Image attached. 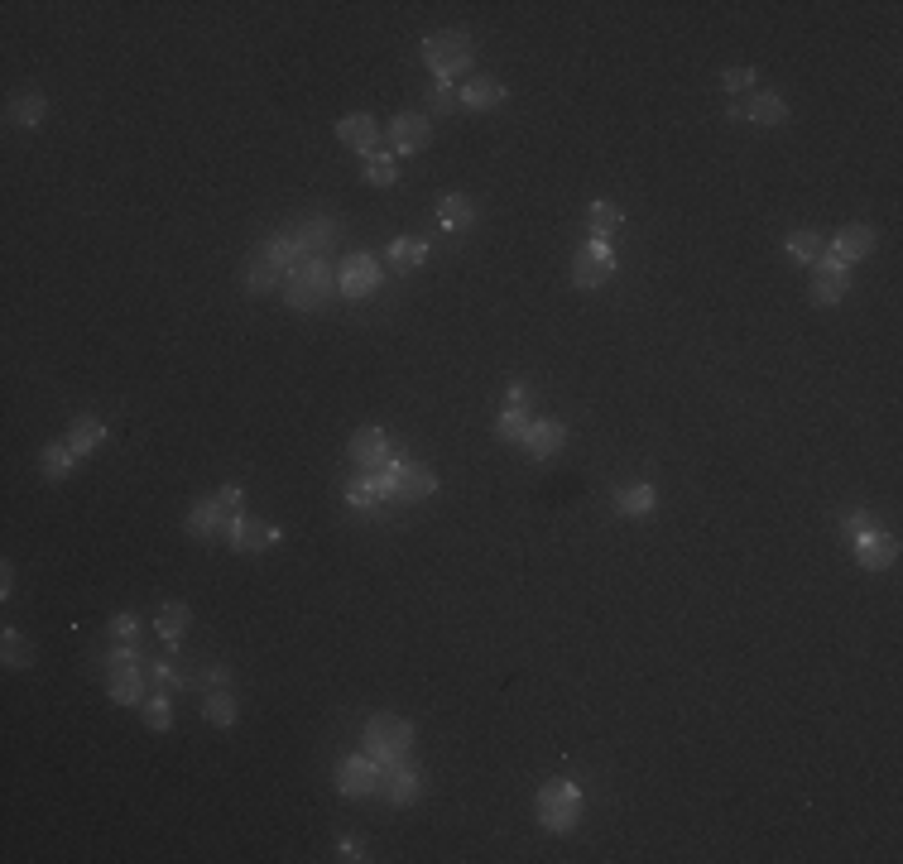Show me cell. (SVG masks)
<instances>
[{"instance_id": "cell-26", "label": "cell", "mask_w": 903, "mask_h": 864, "mask_svg": "<svg viewBox=\"0 0 903 864\" xmlns=\"http://www.w3.org/2000/svg\"><path fill=\"white\" fill-rule=\"evenodd\" d=\"M654 500H659V495H654V485H644V480H639V485H630V490H620V495H615V509H620L625 519H649V514H654Z\"/></svg>"}, {"instance_id": "cell-30", "label": "cell", "mask_w": 903, "mask_h": 864, "mask_svg": "<svg viewBox=\"0 0 903 864\" xmlns=\"http://www.w3.org/2000/svg\"><path fill=\"white\" fill-rule=\"evenodd\" d=\"M44 116H49V101H44L39 92H25L20 101H15V106H10V120H15L20 130H39V125H44Z\"/></svg>"}, {"instance_id": "cell-9", "label": "cell", "mask_w": 903, "mask_h": 864, "mask_svg": "<svg viewBox=\"0 0 903 864\" xmlns=\"http://www.w3.org/2000/svg\"><path fill=\"white\" fill-rule=\"evenodd\" d=\"M615 274V255L611 250H596V245H582L572 255V284L577 288H601Z\"/></svg>"}, {"instance_id": "cell-20", "label": "cell", "mask_w": 903, "mask_h": 864, "mask_svg": "<svg viewBox=\"0 0 903 864\" xmlns=\"http://www.w3.org/2000/svg\"><path fill=\"white\" fill-rule=\"evenodd\" d=\"M188 624H193V610L183 605V600H169L159 615H154V629H159V639L169 648H178L183 644V634H188Z\"/></svg>"}, {"instance_id": "cell-12", "label": "cell", "mask_w": 903, "mask_h": 864, "mask_svg": "<svg viewBox=\"0 0 903 864\" xmlns=\"http://www.w3.org/2000/svg\"><path fill=\"white\" fill-rule=\"evenodd\" d=\"M827 245L841 264H855V260H870V255H875L879 236H875V226H846V231H836Z\"/></svg>"}, {"instance_id": "cell-19", "label": "cell", "mask_w": 903, "mask_h": 864, "mask_svg": "<svg viewBox=\"0 0 903 864\" xmlns=\"http://www.w3.org/2000/svg\"><path fill=\"white\" fill-rule=\"evenodd\" d=\"M293 236L303 240V250H322V245H332V240L342 236V221H337V216H298Z\"/></svg>"}, {"instance_id": "cell-21", "label": "cell", "mask_w": 903, "mask_h": 864, "mask_svg": "<svg viewBox=\"0 0 903 864\" xmlns=\"http://www.w3.org/2000/svg\"><path fill=\"white\" fill-rule=\"evenodd\" d=\"M385 797H390L394 807H409V802H418V792H423V778H418V768H409V764H399V768H390L385 773Z\"/></svg>"}, {"instance_id": "cell-2", "label": "cell", "mask_w": 903, "mask_h": 864, "mask_svg": "<svg viewBox=\"0 0 903 864\" xmlns=\"http://www.w3.org/2000/svg\"><path fill=\"white\" fill-rule=\"evenodd\" d=\"M361 740H366V754H370V759H375V764L390 773V768L409 764L418 730L409 725V720H399V716H370L366 730H361Z\"/></svg>"}, {"instance_id": "cell-5", "label": "cell", "mask_w": 903, "mask_h": 864, "mask_svg": "<svg viewBox=\"0 0 903 864\" xmlns=\"http://www.w3.org/2000/svg\"><path fill=\"white\" fill-rule=\"evenodd\" d=\"M380 279H385V264L375 260L370 250H351L342 260V269H337V293L356 303V298H370L380 288Z\"/></svg>"}, {"instance_id": "cell-15", "label": "cell", "mask_w": 903, "mask_h": 864, "mask_svg": "<svg viewBox=\"0 0 903 864\" xmlns=\"http://www.w3.org/2000/svg\"><path fill=\"white\" fill-rule=\"evenodd\" d=\"M221 543H226L231 552H260L269 543V528L260 524V519H250V514H236V519H226Z\"/></svg>"}, {"instance_id": "cell-34", "label": "cell", "mask_w": 903, "mask_h": 864, "mask_svg": "<svg viewBox=\"0 0 903 864\" xmlns=\"http://www.w3.org/2000/svg\"><path fill=\"white\" fill-rule=\"evenodd\" d=\"M0 658H5V668H29L34 663V648L20 629H5V639H0Z\"/></svg>"}, {"instance_id": "cell-39", "label": "cell", "mask_w": 903, "mask_h": 864, "mask_svg": "<svg viewBox=\"0 0 903 864\" xmlns=\"http://www.w3.org/2000/svg\"><path fill=\"white\" fill-rule=\"evenodd\" d=\"M140 663H145L140 644H116L106 653V677H111V672H125V668H140Z\"/></svg>"}, {"instance_id": "cell-36", "label": "cell", "mask_w": 903, "mask_h": 864, "mask_svg": "<svg viewBox=\"0 0 903 864\" xmlns=\"http://www.w3.org/2000/svg\"><path fill=\"white\" fill-rule=\"evenodd\" d=\"M279 284H284V269H274L269 260H255L245 269V288H250V293H269V288H279Z\"/></svg>"}, {"instance_id": "cell-41", "label": "cell", "mask_w": 903, "mask_h": 864, "mask_svg": "<svg viewBox=\"0 0 903 864\" xmlns=\"http://www.w3.org/2000/svg\"><path fill=\"white\" fill-rule=\"evenodd\" d=\"M452 106H462V101H457V87H452V82H433V92H428V111H433V116H447Z\"/></svg>"}, {"instance_id": "cell-13", "label": "cell", "mask_w": 903, "mask_h": 864, "mask_svg": "<svg viewBox=\"0 0 903 864\" xmlns=\"http://www.w3.org/2000/svg\"><path fill=\"white\" fill-rule=\"evenodd\" d=\"M562 442H567V428L553 423V418H538V423H529V432H524V452L534 456V461H553V456L562 452Z\"/></svg>"}, {"instance_id": "cell-23", "label": "cell", "mask_w": 903, "mask_h": 864, "mask_svg": "<svg viewBox=\"0 0 903 864\" xmlns=\"http://www.w3.org/2000/svg\"><path fill=\"white\" fill-rule=\"evenodd\" d=\"M63 442H68L77 456H92L101 442H106V423L82 413V418H73V423H68V437H63Z\"/></svg>"}, {"instance_id": "cell-47", "label": "cell", "mask_w": 903, "mask_h": 864, "mask_svg": "<svg viewBox=\"0 0 903 864\" xmlns=\"http://www.w3.org/2000/svg\"><path fill=\"white\" fill-rule=\"evenodd\" d=\"M0 581H5V586H0V596H10V591H15V567H10V562L0 567Z\"/></svg>"}, {"instance_id": "cell-24", "label": "cell", "mask_w": 903, "mask_h": 864, "mask_svg": "<svg viewBox=\"0 0 903 864\" xmlns=\"http://www.w3.org/2000/svg\"><path fill=\"white\" fill-rule=\"evenodd\" d=\"M385 260H390L394 274H414L418 264L428 260V240H418V236H394V240H390V255H385Z\"/></svg>"}, {"instance_id": "cell-4", "label": "cell", "mask_w": 903, "mask_h": 864, "mask_svg": "<svg viewBox=\"0 0 903 864\" xmlns=\"http://www.w3.org/2000/svg\"><path fill=\"white\" fill-rule=\"evenodd\" d=\"M534 812H538V826H543V831L567 836V831H577V821H582V788H577L572 778H553V783L538 788Z\"/></svg>"}, {"instance_id": "cell-27", "label": "cell", "mask_w": 903, "mask_h": 864, "mask_svg": "<svg viewBox=\"0 0 903 864\" xmlns=\"http://www.w3.org/2000/svg\"><path fill=\"white\" fill-rule=\"evenodd\" d=\"M202 716L207 725H236V696L226 692V687H212V692H202Z\"/></svg>"}, {"instance_id": "cell-29", "label": "cell", "mask_w": 903, "mask_h": 864, "mask_svg": "<svg viewBox=\"0 0 903 864\" xmlns=\"http://www.w3.org/2000/svg\"><path fill=\"white\" fill-rule=\"evenodd\" d=\"M846 288H851V274H817L807 293H812L817 308H836V303L846 298Z\"/></svg>"}, {"instance_id": "cell-14", "label": "cell", "mask_w": 903, "mask_h": 864, "mask_svg": "<svg viewBox=\"0 0 903 864\" xmlns=\"http://www.w3.org/2000/svg\"><path fill=\"white\" fill-rule=\"evenodd\" d=\"M149 692H154V687H149V677H145V663H140V668H125V672H111V677H106V696H111L116 706H140Z\"/></svg>"}, {"instance_id": "cell-42", "label": "cell", "mask_w": 903, "mask_h": 864, "mask_svg": "<svg viewBox=\"0 0 903 864\" xmlns=\"http://www.w3.org/2000/svg\"><path fill=\"white\" fill-rule=\"evenodd\" d=\"M106 629H111V639H121V644H135V639H140V620H135L130 610H121V615L106 624Z\"/></svg>"}, {"instance_id": "cell-35", "label": "cell", "mask_w": 903, "mask_h": 864, "mask_svg": "<svg viewBox=\"0 0 903 864\" xmlns=\"http://www.w3.org/2000/svg\"><path fill=\"white\" fill-rule=\"evenodd\" d=\"M827 250V236H817V231H793L788 236V255L803 264H817V255Z\"/></svg>"}, {"instance_id": "cell-11", "label": "cell", "mask_w": 903, "mask_h": 864, "mask_svg": "<svg viewBox=\"0 0 903 864\" xmlns=\"http://www.w3.org/2000/svg\"><path fill=\"white\" fill-rule=\"evenodd\" d=\"M438 495V471L423 466V461H399V485H394V500H433Z\"/></svg>"}, {"instance_id": "cell-16", "label": "cell", "mask_w": 903, "mask_h": 864, "mask_svg": "<svg viewBox=\"0 0 903 864\" xmlns=\"http://www.w3.org/2000/svg\"><path fill=\"white\" fill-rule=\"evenodd\" d=\"M337 140H342L346 149H356V154H375L380 125H375V116H342L337 120Z\"/></svg>"}, {"instance_id": "cell-10", "label": "cell", "mask_w": 903, "mask_h": 864, "mask_svg": "<svg viewBox=\"0 0 903 864\" xmlns=\"http://www.w3.org/2000/svg\"><path fill=\"white\" fill-rule=\"evenodd\" d=\"M385 135H390V144L399 149V154H423L428 140H433V120L404 111V116H394L390 125H385Z\"/></svg>"}, {"instance_id": "cell-7", "label": "cell", "mask_w": 903, "mask_h": 864, "mask_svg": "<svg viewBox=\"0 0 903 864\" xmlns=\"http://www.w3.org/2000/svg\"><path fill=\"white\" fill-rule=\"evenodd\" d=\"M851 543H855V562H860L865 572H884V567L899 557V538L884 533V528H875V524H865Z\"/></svg>"}, {"instance_id": "cell-3", "label": "cell", "mask_w": 903, "mask_h": 864, "mask_svg": "<svg viewBox=\"0 0 903 864\" xmlns=\"http://www.w3.org/2000/svg\"><path fill=\"white\" fill-rule=\"evenodd\" d=\"M423 63H428V72H433L438 82H457V77H466L471 63H476V44H471V34H462V29H438V34L423 39Z\"/></svg>"}, {"instance_id": "cell-48", "label": "cell", "mask_w": 903, "mask_h": 864, "mask_svg": "<svg viewBox=\"0 0 903 864\" xmlns=\"http://www.w3.org/2000/svg\"><path fill=\"white\" fill-rule=\"evenodd\" d=\"M865 524H870L865 514H851V519H846V533H851V538H855V533H860V528H865Z\"/></svg>"}, {"instance_id": "cell-6", "label": "cell", "mask_w": 903, "mask_h": 864, "mask_svg": "<svg viewBox=\"0 0 903 864\" xmlns=\"http://www.w3.org/2000/svg\"><path fill=\"white\" fill-rule=\"evenodd\" d=\"M380 788H385V768L375 764L366 749L337 764V792H342V797H356V802H361V797H375Z\"/></svg>"}, {"instance_id": "cell-37", "label": "cell", "mask_w": 903, "mask_h": 864, "mask_svg": "<svg viewBox=\"0 0 903 864\" xmlns=\"http://www.w3.org/2000/svg\"><path fill=\"white\" fill-rule=\"evenodd\" d=\"M394 178H399V164H394L390 154H366V183H375V188H390Z\"/></svg>"}, {"instance_id": "cell-17", "label": "cell", "mask_w": 903, "mask_h": 864, "mask_svg": "<svg viewBox=\"0 0 903 864\" xmlns=\"http://www.w3.org/2000/svg\"><path fill=\"white\" fill-rule=\"evenodd\" d=\"M438 226H442V231H452V236H466V231L476 226V207H471V197H462V192L438 197Z\"/></svg>"}, {"instance_id": "cell-18", "label": "cell", "mask_w": 903, "mask_h": 864, "mask_svg": "<svg viewBox=\"0 0 903 864\" xmlns=\"http://www.w3.org/2000/svg\"><path fill=\"white\" fill-rule=\"evenodd\" d=\"M183 528H188L193 538H221V533H226V514H221L217 495H212V500H197L193 509H188Z\"/></svg>"}, {"instance_id": "cell-8", "label": "cell", "mask_w": 903, "mask_h": 864, "mask_svg": "<svg viewBox=\"0 0 903 864\" xmlns=\"http://www.w3.org/2000/svg\"><path fill=\"white\" fill-rule=\"evenodd\" d=\"M346 456H351V466H356L361 476H375V471H380V466L394 456V447H390V437H385L380 428H361L356 437H351Z\"/></svg>"}, {"instance_id": "cell-40", "label": "cell", "mask_w": 903, "mask_h": 864, "mask_svg": "<svg viewBox=\"0 0 903 864\" xmlns=\"http://www.w3.org/2000/svg\"><path fill=\"white\" fill-rule=\"evenodd\" d=\"M615 226H620V207L615 202H591V231H606V236H615Z\"/></svg>"}, {"instance_id": "cell-1", "label": "cell", "mask_w": 903, "mask_h": 864, "mask_svg": "<svg viewBox=\"0 0 903 864\" xmlns=\"http://www.w3.org/2000/svg\"><path fill=\"white\" fill-rule=\"evenodd\" d=\"M284 303L293 312H318L327 298H337V269L322 260V255H308V260H298L284 274Z\"/></svg>"}, {"instance_id": "cell-38", "label": "cell", "mask_w": 903, "mask_h": 864, "mask_svg": "<svg viewBox=\"0 0 903 864\" xmlns=\"http://www.w3.org/2000/svg\"><path fill=\"white\" fill-rule=\"evenodd\" d=\"M346 504L351 509H361V514H370V509H380V495H375V480L370 476H356L351 485H346Z\"/></svg>"}, {"instance_id": "cell-28", "label": "cell", "mask_w": 903, "mask_h": 864, "mask_svg": "<svg viewBox=\"0 0 903 864\" xmlns=\"http://www.w3.org/2000/svg\"><path fill=\"white\" fill-rule=\"evenodd\" d=\"M745 116L755 120V125H783L788 120V101L779 92H759L750 106H745Z\"/></svg>"}, {"instance_id": "cell-45", "label": "cell", "mask_w": 903, "mask_h": 864, "mask_svg": "<svg viewBox=\"0 0 903 864\" xmlns=\"http://www.w3.org/2000/svg\"><path fill=\"white\" fill-rule=\"evenodd\" d=\"M226 682H231V668H226V663H217V668H207V672H202V677H197L193 687H207V692H212V687H226Z\"/></svg>"}, {"instance_id": "cell-31", "label": "cell", "mask_w": 903, "mask_h": 864, "mask_svg": "<svg viewBox=\"0 0 903 864\" xmlns=\"http://www.w3.org/2000/svg\"><path fill=\"white\" fill-rule=\"evenodd\" d=\"M529 408L519 404H505L500 408V418H495V437H505V442H524V432H529Z\"/></svg>"}, {"instance_id": "cell-25", "label": "cell", "mask_w": 903, "mask_h": 864, "mask_svg": "<svg viewBox=\"0 0 903 864\" xmlns=\"http://www.w3.org/2000/svg\"><path fill=\"white\" fill-rule=\"evenodd\" d=\"M265 260L274 264V269H284V274H289L298 260H308V250H303V240L293 236V231H274L269 245H265Z\"/></svg>"}, {"instance_id": "cell-46", "label": "cell", "mask_w": 903, "mask_h": 864, "mask_svg": "<svg viewBox=\"0 0 903 864\" xmlns=\"http://www.w3.org/2000/svg\"><path fill=\"white\" fill-rule=\"evenodd\" d=\"M529 399H534V394H529V389H524V384H510V389H505V404H519V408H529Z\"/></svg>"}, {"instance_id": "cell-32", "label": "cell", "mask_w": 903, "mask_h": 864, "mask_svg": "<svg viewBox=\"0 0 903 864\" xmlns=\"http://www.w3.org/2000/svg\"><path fill=\"white\" fill-rule=\"evenodd\" d=\"M140 711H145V725H149V730H159V735H164V730H169V725H173L169 692H164V687H154V692H149L145 701H140Z\"/></svg>"}, {"instance_id": "cell-44", "label": "cell", "mask_w": 903, "mask_h": 864, "mask_svg": "<svg viewBox=\"0 0 903 864\" xmlns=\"http://www.w3.org/2000/svg\"><path fill=\"white\" fill-rule=\"evenodd\" d=\"M721 87H726V92H745V87H755V68H726V72H721Z\"/></svg>"}, {"instance_id": "cell-22", "label": "cell", "mask_w": 903, "mask_h": 864, "mask_svg": "<svg viewBox=\"0 0 903 864\" xmlns=\"http://www.w3.org/2000/svg\"><path fill=\"white\" fill-rule=\"evenodd\" d=\"M457 101H462L466 111H490V106L505 101V87H500L495 77H471L466 87H457Z\"/></svg>"}, {"instance_id": "cell-43", "label": "cell", "mask_w": 903, "mask_h": 864, "mask_svg": "<svg viewBox=\"0 0 903 864\" xmlns=\"http://www.w3.org/2000/svg\"><path fill=\"white\" fill-rule=\"evenodd\" d=\"M217 504H221V514H226V519H236V514H245V490H241V485H221Z\"/></svg>"}, {"instance_id": "cell-33", "label": "cell", "mask_w": 903, "mask_h": 864, "mask_svg": "<svg viewBox=\"0 0 903 864\" xmlns=\"http://www.w3.org/2000/svg\"><path fill=\"white\" fill-rule=\"evenodd\" d=\"M82 461V456L68 447V442H53V447H44V476L49 480H63V476H73V466Z\"/></svg>"}]
</instances>
